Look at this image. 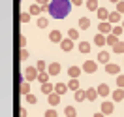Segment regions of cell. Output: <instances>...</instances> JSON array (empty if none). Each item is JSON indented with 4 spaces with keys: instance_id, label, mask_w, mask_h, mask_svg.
Returning a JSON list of instances; mask_svg holds the SVG:
<instances>
[{
    "instance_id": "obj_2",
    "label": "cell",
    "mask_w": 124,
    "mask_h": 117,
    "mask_svg": "<svg viewBox=\"0 0 124 117\" xmlns=\"http://www.w3.org/2000/svg\"><path fill=\"white\" fill-rule=\"evenodd\" d=\"M39 72L36 66H26V70H24V78H26V81H32V79H38Z\"/></svg>"
},
{
    "instance_id": "obj_6",
    "label": "cell",
    "mask_w": 124,
    "mask_h": 117,
    "mask_svg": "<svg viewBox=\"0 0 124 117\" xmlns=\"http://www.w3.org/2000/svg\"><path fill=\"white\" fill-rule=\"evenodd\" d=\"M105 72L111 74V76H120V66L115 63H109V64H105Z\"/></svg>"
},
{
    "instance_id": "obj_36",
    "label": "cell",
    "mask_w": 124,
    "mask_h": 117,
    "mask_svg": "<svg viewBox=\"0 0 124 117\" xmlns=\"http://www.w3.org/2000/svg\"><path fill=\"white\" fill-rule=\"evenodd\" d=\"M19 19H21V23H28V21H30V13H28V11H23Z\"/></svg>"
},
{
    "instance_id": "obj_28",
    "label": "cell",
    "mask_w": 124,
    "mask_h": 117,
    "mask_svg": "<svg viewBox=\"0 0 124 117\" xmlns=\"http://www.w3.org/2000/svg\"><path fill=\"white\" fill-rule=\"evenodd\" d=\"M28 13H30V15H39V13H41V6H38V4H32Z\"/></svg>"
},
{
    "instance_id": "obj_26",
    "label": "cell",
    "mask_w": 124,
    "mask_h": 117,
    "mask_svg": "<svg viewBox=\"0 0 124 117\" xmlns=\"http://www.w3.org/2000/svg\"><path fill=\"white\" fill-rule=\"evenodd\" d=\"M64 113H66V117H77V109L73 108V106H66Z\"/></svg>"
},
{
    "instance_id": "obj_14",
    "label": "cell",
    "mask_w": 124,
    "mask_h": 117,
    "mask_svg": "<svg viewBox=\"0 0 124 117\" xmlns=\"http://www.w3.org/2000/svg\"><path fill=\"white\" fill-rule=\"evenodd\" d=\"M94 44L100 45V47H103L105 44H107V36H103V34H96V36H94Z\"/></svg>"
},
{
    "instance_id": "obj_24",
    "label": "cell",
    "mask_w": 124,
    "mask_h": 117,
    "mask_svg": "<svg viewBox=\"0 0 124 117\" xmlns=\"http://www.w3.org/2000/svg\"><path fill=\"white\" fill-rule=\"evenodd\" d=\"M73 98H75L77 102H83V100H86V91H81V89H79L77 93H73Z\"/></svg>"
},
{
    "instance_id": "obj_48",
    "label": "cell",
    "mask_w": 124,
    "mask_h": 117,
    "mask_svg": "<svg viewBox=\"0 0 124 117\" xmlns=\"http://www.w3.org/2000/svg\"><path fill=\"white\" fill-rule=\"evenodd\" d=\"M122 28H124V19H122Z\"/></svg>"
},
{
    "instance_id": "obj_11",
    "label": "cell",
    "mask_w": 124,
    "mask_h": 117,
    "mask_svg": "<svg viewBox=\"0 0 124 117\" xmlns=\"http://www.w3.org/2000/svg\"><path fill=\"white\" fill-rule=\"evenodd\" d=\"M111 96H113V102H120V100H124V89H118V87H116L115 91L111 93Z\"/></svg>"
},
{
    "instance_id": "obj_4",
    "label": "cell",
    "mask_w": 124,
    "mask_h": 117,
    "mask_svg": "<svg viewBox=\"0 0 124 117\" xmlns=\"http://www.w3.org/2000/svg\"><path fill=\"white\" fill-rule=\"evenodd\" d=\"M98 32H100V34H103V36H105V34H111V32H113V25L109 23V21H103V23H101L100 21V25H98Z\"/></svg>"
},
{
    "instance_id": "obj_20",
    "label": "cell",
    "mask_w": 124,
    "mask_h": 117,
    "mask_svg": "<svg viewBox=\"0 0 124 117\" xmlns=\"http://www.w3.org/2000/svg\"><path fill=\"white\" fill-rule=\"evenodd\" d=\"M88 27H90V19H88V17H81V19H79V28H81V30H86Z\"/></svg>"
},
{
    "instance_id": "obj_38",
    "label": "cell",
    "mask_w": 124,
    "mask_h": 117,
    "mask_svg": "<svg viewBox=\"0 0 124 117\" xmlns=\"http://www.w3.org/2000/svg\"><path fill=\"white\" fill-rule=\"evenodd\" d=\"M45 117H58V111H56V109H47Z\"/></svg>"
},
{
    "instance_id": "obj_22",
    "label": "cell",
    "mask_w": 124,
    "mask_h": 117,
    "mask_svg": "<svg viewBox=\"0 0 124 117\" xmlns=\"http://www.w3.org/2000/svg\"><path fill=\"white\" fill-rule=\"evenodd\" d=\"M66 91H68V85H66V83H56V85H54V93L56 94H64Z\"/></svg>"
},
{
    "instance_id": "obj_16",
    "label": "cell",
    "mask_w": 124,
    "mask_h": 117,
    "mask_svg": "<svg viewBox=\"0 0 124 117\" xmlns=\"http://www.w3.org/2000/svg\"><path fill=\"white\" fill-rule=\"evenodd\" d=\"M77 49L81 51V53H90V42H79Z\"/></svg>"
},
{
    "instance_id": "obj_13",
    "label": "cell",
    "mask_w": 124,
    "mask_h": 117,
    "mask_svg": "<svg viewBox=\"0 0 124 117\" xmlns=\"http://www.w3.org/2000/svg\"><path fill=\"white\" fill-rule=\"evenodd\" d=\"M109 51H100L98 53V63H101V64H109Z\"/></svg>"
},
{
    "instance_id": "obj_1",
    "label": "cell",
    "mask_w": 124,
    "mask_h": 117,
    "mask_svg": "<svg viewBox=\"0 0 124 117\" xmlns=\"http://www.w3.org/2000/svg\"><path fill=\"white\" fill-rule=\"evenodd\" d=\"M70 11H71L70 0H51V4H49V13L53 19H66Z\"/></svg>"
},
{
    "instance_id": "obj_27",
    "label": "cell",
    "mask_w": 124,
    "mask_h": 117,
    "mask_svg": "<svg viewBox=\"0 0 124 117\" xmlns=\"http://www.w3.org/2000/svg\"><path fill=\"white\" fill-rule=\"evenodd\" d=\"M68 38L73 40V42H77L79 40V30L77 28H70V30H68Z\"/></svg>"
},
{
    "instance_id": "obj_45",
    "label": "cell",
    "mask_w": 124,
    "mask_h": 117,
    "mask_svg": "<svg viewBox=\"0 0 124 117\" xmlns=\"http://www.w3.org/2000/svg\"><path fill=\"white\" fill-rule=\"evenodd\" d=\"M19 117H26V109H21V111H19Z\"/></svg>"
},
{
    "instance_id": "obj_39",
    "label": "cell",
    "mask_w": 124,
    "mask_h": 117,
    "mask_svg": "<svg viewBox=\"0 0 124 117\" xmlns=\"http://www.w3.org/2000/svg\"><path fill=\"white\" fill-rule=\"evenodd\" d=\"M24 98H26V102H28V104H36V102H38V98H36L34 94H28V96H24Z\"/></svg>"
},
{
    "instance_id": "obj_37",
    "label": "cell",
    "mask_w": 124,
    "mask_h": 117,
    "mask_svg": "<svg viewBox=\"0 0 124 117\" xmlns=\"http://www.w3.org/2000/svg\"><path fill=\"white\" fill-rule=\"evenodd\" d=\"M116 87H118V89H124V76L122 74L116 76Z\"/></svg>"
},
{
    "instance_id": "obj_35",
    "label": "cell",
    "mask_w": 124,
    "mask_h": 117,
    "mask_svg": "<svg viewBox=\"0 0 124 117\" xmlns=\"http://www.w3.org/2000/svg\"><path fill=\"white\" fill-rule=\"evenodd\" d=\"M113 51H115V53H124V42H118V44L113 47Z\"/></svg>"
},
{
    "instance_id": "obj_31",
    "label": "cell",
    "mask_w": 124,
    "mask_h": 117,
    "mask_svg": "<svg viewBox=\"0 0 124 117\" xmlns=\"http://www.w3.org/2000/svg\"><path fill=\"white\" fill-rule=\"evenodd\" d=\"M122 32H124L122 25H115V27H113V32H111V34H113V36H116V38H118V36H120Z\"/></svg>"
},
{
    "instance_id": "obj_43",
    "label": "cell",
    "mask_w": 124,
    "mask_h": 117,
    "mask_svg": "<svg viewBox=\"0 0 124 117\" xmlns=\"http://www.w3.org/2000/svg\"><path fill=\"white\" fill-rule=\"evenodd\" d=\"M19 44H21V47L24 49V45H26V38H24V36H21V38H19Z\"/></svg>"
},
{
    "instance_id": "obj_40",
    "label": "cell",
    "mask_w": 124,
    "mask_h": 117,
    "mask_svg": "<svg viewBox=\"0 0 124 117\" xmlns=\"http://www.w3.org/2000/svg\"><path fill=\"white\" fill-rule=\"evenodd\" d=\"M116 11H118L120 15H122V13H124V2H122V0H120V2L116 4Z\"/></svg>"
},
{
    "instance_id": "obj_30",
    "label": "cell",
    "mask_w": 124,
    "mask_h": 117,
    "mask_svg": "<svg viewBox=\"0 0 124 117\" xmlns=\"http://www.w3.org/2000/svg\"><path fill=\"white\" fill-rule=\"evenodd\" d=\"M118 42H120V40L116 38V36H113V34H109V36H107V45H111V47H115L116 44H118Z\"/></svg>"
},
{
    "instance_id": "obj_29",
    "label": "cell",
    "mask_w": 124,
    "mask_h": 117,
    "mask_svg": "<svg viewBox=\"0 0 124 117\" xmlns=\"http://www.w3.org/2000/svg\"><path fill=\"white\" fill-rule=\"evenodd\" d=\"M21 94H24V96L30 94V83H28V81H24L23 85H21Z\"/></svg>"
},
{
    "instance_id": "obj_33",
    "label": "cell",
    "mask_w": 124,
    "mask_h": 117,
    "mask_svg": "<svg viewBox=\"0 0 124 117\" xmlns=\"http://www.w3.org/2000/svg\"><path fill=\"white\" fill-rule=\"evenodd\" d=\"M47 25H49V19H45V17L41 15V17L38 19V27H39V28H45Z\"/></svg>"
},
{
    "instance_id": "obj_46",
    "label": "cell",
    "mask_w": 124,
    "mask_h": 117,
    "mask_svg": "<svg viewBox=\"0 0 124 117\" xmlns=\"http://www.w3.org/2000/svg\"><path fill=\"white\" fill-rule=\"evenodd\" d=\"M94 117H105V115H103L101 111H98V113H96V115H94Z\"/></svg>"
},
{
    "instance_id": "obj_5",
    "label": "cell",
    "mask_w": 124,
    "mask_h": 117,
    "mask_svg": "<svg viewBox=\"0 0 124 117\" xmlns=\"http://www.w3.org/2000/svg\"><path fill=\"white\" fill-rule=\"evenodd\" d=\"M100 111L103 113V115H111V113L115 111V102H101Z\"/></svg>"
},
{
    "instance_id": "obj_17",
    "label": "cell",
    "mask_w": 124,
    "mask_h": 117,
    "mask_svg": "<svg viewBox=\"0 0 124 117\" xmlns=\"http://www.w3.org/2000/svg\"><path fill=\"white\" fill-rule=\"evenodd\" d=\"M96 13H98V19H101V23H103V21H109V11L105 8H100Z\"/></svg>"
},
{
    "instance_id": "obj_32",
    "label": "cell",
    "mask_w": 124,
    "mask_h": 117,
    "mask_svg": "<svg viewBox=\"0 0 124 117\" xmlns=\"http://www.w3.org/2000/svg\"><path fill=\"white\" fill-rule=\"evenodd\" d=\"M38 81L41 83V85H43V83H49V74H47V72H41V74L38 76Z\"/></svg>"
},
{
    "instance_id": "obj_9",
    "label": "cell",
    "mask_w": 124,
    "mask_h": 117,
    "mask_svg": "<svg viewBox=\"0 0 124 117\" xmlns=\"http://www.w3.org/2000/svg\"><path fill=\"white\" fill-rule=\"evenodd\" d=\"M60 64L58 63H51L49 64V66H47V74H49V76H58V74H60Z\"/></svg>"
},
{
    "instance_id": "obj_44",
    "label": "cell",
    "mask_w": 124,
    "mask_h": 117,
    "mask_svg": "<svg viewBox=\"0 0 124 117\" xmlns=\"http://www.w3.org/2000/svg\"><path fill=\"white\" fill-rule=\"evenodd\" d=\"M83 4V0H71V6H81Z\"/></svg>"
},
{
    "instance_id": "obj_10",
    "label": "cell",
    "mask_w": 124,
    "mask_h": 117,
    "mask_svg": "<svg viewBox=\"0 0 124 117\" xmlns=\"http://www.w3.org/2000/svg\"><path fill=\"white\" fill-rule=\"evenodd\" d=\"M49 40L53 42V44H62V32L60 30H51V34H49Z\"/></svg>"
},
{
    "instance_id": "obj_7",
    "label": "cell",
    "mask_w": 124,
    "mask_h": 117,
    "mask_svg": "<svg viewBox=\"0 0 124 117\" xmlns=\"http://www.w3.org/2000/svg\"><path fill=\"white\" fill-rule=\"evenodd\" d=\"M96 89H98V96H101V98H105V96H109V94H111V89H109L107 83H100Z\"/></svg>"
},
{
    "instance_id": "obj_41",
    "label": "cell",
    "mask_w": 124,
    "mask_h": 117,
    "mask_svg": "<svg viewBox=\"0 0 124 117\" xmlns=\"http://www.w3.org/2000/svg\"><path fill=\"white\" fill-rule=\"evenodd\" d=\"M36 4L38 6H47V4H51V0H36Z\"/></svg>"
},
{
    "instance_id": "obj_15",
    "label": "cell",
    "mask_w": 124,
    "mask_h": 117,
    "mask_svg": "<svg viewBox=\"0 0 124 117\" xmlns=\"http://www.w3.org/2000/svg\"><path fill=\"white\" fill-rule=\"evenodd\" d=\"M47 102H49L51 106H58V104H60V94H56V93L49 94V96H47Z\"/></svg>"
},
{
    "instance_id": "obj_47",
    "label": "cell",
    "mask_w": 124,
    "mask_h": 117,
    "mask_svg": "<svg viewBox=\"0 0 124 117\" xmlns=\"http://www.w3.org/2000/svg\"><path fill=\"white\" fill-rule=\"evenodd\" d=\"M109 2H113V4H118V2H120V0H109Z\"/></svg>"
},
{
    "instance_id": "obj_3",
    "label": "cell",
    "mask_w": 124,
    "mask_h": 117,
    "mask_svg": "<svg viewBox=\"0 0 124 117\" xmlns=\"http://www.w3.org/2000/svg\"><path fill=\"white\" fill-rule=\"evenodd\" d=\"M81 68H83V72H86V74H94V72L98 70V63H96V61H85Z\"/></svg>"
},
{
    "instance_id": "obj_19",
    "label": "cell",
    "mask_w": 124,
    "mask_h": 117,
    "mask_svg": "<svg viewBox=\"0 0 124 117\" xmlns=\"http://www.w3.org/2000/svg\"><path fill=\"white\" fill-rule=\"evenodd\" d=\"M96 98H98V89H88V91H86V100L94 102Z\"/></svg>"
},
{
    "instance_id": "obj_18",
    "label": "cell",
    "mask_w": 124,
    "mask_h": 117,
    "mask_svg": "<svg viewBox=\"0 0 124 117\" xmlns=\"http://www.w3.org/2000/svg\"><path fill=\"white\" fill-rule=\"evenodd\" d=\"M85 6L90 9V11H98V9H100V6H98V0H86Z\"/></svg>"
},
{
    "instance_id": "obj_8",
    "label": "cell",
    "mask_w": 124,
    "mask_h": 117,
    "mask_svg": "<svg viewBox=\"0 0 124 117\" xmlns=\"http://www.w3.org/2000/svg\"><path fill=\"white\" fill-rule=\"evenodd\" d=\"M81 72H83V68L73 64V66H70V68H68V76H70V79H77Z\"/></svg>"
},
{
    "instance_id": "obj_34",
    "label": "cell",
    "mask_w": 124,
    "mask_h": 117,
    "mask_svg": "<svg viewBox=\"0 0 124 117\" xmlns=\"http://www.w3.org/2000/svg\"><path fill=\"white\" fill-rule=\"evenodd\" d=\"M36 68H38V72L41 74V72L47 68V63H45V61H38V63H36Z\"/></svg>"
},
{
    "instance_id": "obj_42",
    "label": "cell",
    "mask_w": 124,
    "mask_h": 117,
    "mask_svg": "<svg viewBox=\"0 0 124 117\" xmlns=\"http://www.w3.org/2000/svg\"><path fill=\"white\" fill-rule=\"evenodd\" d=\"M21 59H28V51H26V49H21Z\"/></svg>"
},
{
    "instance_id": "obj_25",
    "label": "cell",
    "mask_w": 124,
    "mask_h": 117,
    "mask_svg": "<svg viewBox=\"0 0 124 117\" xmlns=\"http://www.w3.org/2000/svg\"><path fill=\"white\" fill-rule=\"evenodd\" d=\"M68 89H71L73 93H77L79 91V79H70L68 81Z\"/></svg>"
},
{
    "instance_id": "obj_12",
    "label": "cell",
    "mask_w": 124,
    "mask_h": 117,
    "mask_svg": "<svg viewBox=\"0 0 124 117\" xmlns=\"http://www.w3.org/2000/svg\"><path fill=\"white\" fill-rule=\"evenodd\" d=\"M60 47H62V51H71V49H73V40L64 38V40H62V44H60Z\"/></svg>"
},
{
    "instance_id": "obj_21",
    "label": "cell",
    "mask_w": 124,
    "mask_h": 117,
    "mask_svg": "<svg viewBox=\"0 0 124 117\" xmlns=\"http://www.w3.org/2000/svg\"><path fill=\"white\" fill-rule=\"evenodd\" d=\"M118 21H120V13H118V11H111V13H109V23L116 25Z\"/></svg>"
},
{
    "instance_id": "obj_23",
    "label": "cell",
    "mask_w": 124,
    "mask_h": 117,
    "mask_svg": "<svg viewBox=\"0 0 124 117\" xmlns=\"http://www.w3.org/2000/svg\"><path fill=\"white\" fill-rule=\"evenodd\" d=\"M41 93L53 94V93H54V85H51V83H43V85H41Z\"/></svg>"
}]
</instances>
